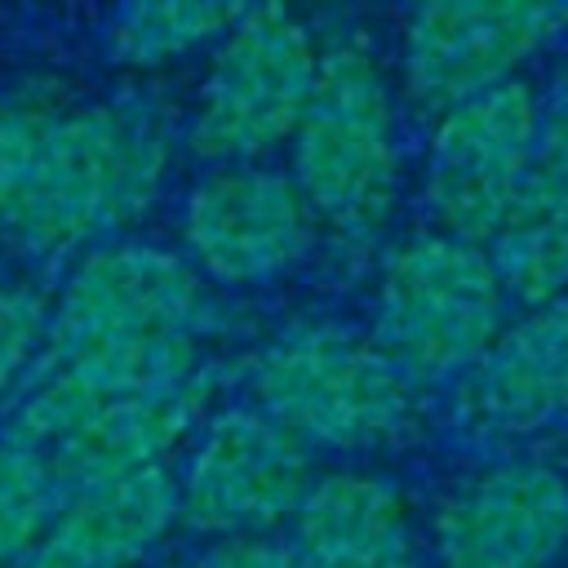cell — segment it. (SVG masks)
<instances>
[{
  "label": "cell",
  "mask_w": 568,
  "mask_h": 568,
  "mask_svg": "<svg viewBox=\"0 0 568 568\" xmlns=\"http://www.w3.org/2000/svg\"><path fill=\"white\" fill-rule=\"evenodd\" d=\"M217 306L178 253L120 244L89 253L44 324V364L13 430H36L80 404L164 390L200 377Z\"/></svg>",
  "instance_id": "1"
},
{
  "label": "cell",
  "mask_w": 568,
  "mask_h": 568,
  "mask_svg": "<svg viewBox=\"0 0 568 568\" xmlns=\"http://www.w3.org/2000/svg\"><path fill=\"white\" fill-rule=\"evenodd\" d=\"M169 124L151 98H120L53 115L4 213L9 240L31 257H62L133 213L160 186Z\"/></svg>",
  "instance_id": "2"
},
{
  "label": "cell",
  "mask_w": 568,
  "mask_h": 568,
  "mask_svg": "<svg viewBox=\"0 0 568 568\" xmlns=\"http://www.w3.org/2000/svg\"><path fill=\"white\" fill-rule=\"evenodd\" d=\"M293 182L315 222L364 244L382 231L399 186L395 106L377 58L342 40L320 53L315 84L293 129Z\"/></svg>",
  "instance_id": "3"
},
{
  "label": "cell",
  "mask_w": 568,
  "mask_h": 568,
  "mask_svg": "<svg viewBox=\"0 0 568 568\" xmlns=\"http://www.w3.org/2000/svg\"><path fill=\"white\" fill-rule=\"evenodd\" d=\"M262 413L302 448H377L408 430L413 382L373 346L333 324H293L253 368Z\"/></svg>",
  "instance_id": "4"
},
{
  "label": "cell",
  "mask_w": 568,
  "mask_h": 568,
  "mask_svg": "<svg viewBox=\"0 0 568 568\" xmlns=\"http://www.w3.org/2000/svg\"><path fill=\"white\" fill-rule=\"evenodd\" d=\"M506 293L479 244L426 235L386 257L373 346L413 382H448L479 364L501 333Z\"/></svg>",
  "instance_id": "5"
},
{
  "label": "cell",
  "mask_w": 568,
  "mask_h": 568,
  "mask_svg": "<svg viewBox=\"0 0 568 568\" xmlns=\"http://www.w3.org/2000/svg\"><path fill=\"white\" fill-rule=\"evenodd\" d=\"M315 62L306 27L284 4H244L200 84L191 151L217 164H248L288 142L311 98Z\"/></svg>",
  "instance_id": "6"
},
{
  "label": "cell",
  "mask_w": 568,
  "mask_h": 568,
  "mask_svg": "<svg viewBox=\"0 0 568 568\" xmlns=\"http://www.w3.org/2000/svg\"><path fill=\"white\" fill-rule=\"evenodd\" d=\"M568 27V4L546 0H430L404 27V84L413 102L453 111L524 67Z\"/></svg>",
  "instance_id": "7"
},
{
  "label": "cell",
  "mask_w": 568,
  "mask_h": 568,
  "mask_svg": "<svg viewBox=\"0 0 568 568\" xmlns=\"http://www.w3.org/2000/svg\"><path fill=\"white\" fill-rule=\"evenodd\" d=\"M537 124V93L519 80L444 111L426 155V204L453 240L488 244L497 231Z\"/></svg>",
  "instance_id": "8"
},
{
  "label": "cell",
  "mask_w": 568,
  "mask_h": 568,
  "mask_svg": "<svg viewBox=\"0 0 568 568\" xmlns=\"http://www.w3.org/2000/svg\"><path fill=\"white\" fill-rule=\"evenodd\" d=\"M306 488V448L262 408H231L204 426L178 484V515L209 532H262L297 515Z\"/></svg>",
  "instance_id": "9"
},
{
  "label": "cell",
  "mask_w": 568,
  "mask_h": 568,
  "mask_svg": "<svg viewBox=\"0 0 568 568\" xmlns=\"http://www.w3.org/2000/svg\"><path fill=\"white\" fill-rule=\"evenodd\" d=\"M186 248L217 284H266L315 244V213L280 169L231 164L186 200Z\"/></svg>",
  "instance_id": "10"
},
{
  "label": "cell",
  "mask_w": 568,
  "mask_h": 568,
  "mask_svg": "<svg viewBox=\"0 0 568 568\" xmlns=\"http://www.w3.org/2000/svg\"><path fill=\"white\" fill-rule=\"evenodd\" d=\"M209 390H213V368L164 390L93 399L36 430H9V435L36 448L53 470L58 488L71 497L89 484H106L160 466V457L200 422Z\"/></svg>",
  "instance_id": "11"
},
{
  "label": "cell",
  "mask_w": 568,
  "mask_h": 568,
  "mask_svg": "<svg viewBox=\"0 0 568 568\" xmlns=\"http://www.w3.org/2000/svg\"><path fill=\"white\" fill-rule=\"evenodd\" d=\"M444 568H550L568 546V479L546 462H501L466 479L435 524Z\"/></svg>",
  "instance_id": "12"
},
{
  "label": "cell",
  "mask_w": 568,
  "mask_h": 568,
  "mask_svg": "<svg viewBox=\"0 0 568 568\" xmlns=\"http://www.w3.org/2000/svg\"><path fill=\"white\" fill-rule=\"evenodd\" d=\"M484 253L501 293L528 311L568 293V75L537 98L519 186Z\"/></svg>",
  "instance_id": "13"
},
{
  "label": "cell",
  "mask_w": 568,
  "mask_h": 568,
  "mask_svg": "<svg viewBox=\"0 0 568 568\" xmlns=\"http://www.w3.org/2000/svg\"><path fill=\"white\" fill-rule=\"evenodd\" d=\"M178 519V479L164 466L71 493L13 568H129Z\"/></svg>",
  "instance_id": "14"
},
{
  "label": "cell",
  "mask_w": 568,
  "mask_h": 568,
  "mask_svg": "<svg viewBox=\"0 0 568 568\" xmlns=\"http://www.w3.org/2000/svg\"><path fill=\"white\" fill-rule=\"evenodd\" d=\"M470 413L501 435H528L568 413V293L493 337L470 368Z\"/></svg>",
  "instance_id": "15"
},
{
  "label": "cell",
  "mask_w": 568,
  "mask_h": 568,
  "mask_svg": "<svg viewBox=\"0 0 568 568\" xmlns=\"http://www.w3.org/2000/svg\"><path fill=\"white\" fill-rule=\"evenodd\" d=\"M302 568H422L390 484L373 475H324L297 506Z\"/></svg>",
  "instance_id": "16"
},
{
  "label": "cell",
  "mask_w": 568,
  "mask_h": 568,
  "mask_svg": "<svg viewBox=\"0 0 568 568\" xmlns=\"http://www.w3.org/2000/svg\"><path fill=\"white\" fill-rule=\"evenodd\" d=\"M240 13L244 4L235 0H138L120 9L111 27V53L129 67H160L213 36H226Z\"/></svg>",
  "instance_id": "17"
},
{
  "label": "cell",
  "mask_w": 568,
  "mask_h": 568,
  "mask_svg": "<svg viewBox=\"0 0 568 568\" xmlns=\"http://www.w3.org/2000/svg\"><path fill=\"white\" fill-rule=\"evenodd\" d=\"M67 493L44 457L13 435L0 439V568H13L49 528Z\"/></svg>",
  "instance_id": "18"
},
{
  "label": "cell",
  "mask_w": 568,
  "mask_h": 568,
  "mask_svg": "<svg viewBox=\"0 0 568 568\" xmlns=\"http://www.w3.org/2000/svg\"><path fill=\"white\" fill-rule=\"evenodd\" d=\"M53 115L58 111L49 106V98L22 93L13 102H0V217L9 213V204L27 178V164L36 155V142Z\"/></svg>",
  "instance_id": "19"
},
{
  "label": "cell",
  "mask_w": 568,
  "mask_h": 568,
  "mask_svg": "<svg viewBox=\"0 0 568 568\" xmlns=\"http://www.w3.org/2000/svg\"><path fill=\"white\" fill-rule=\"evenodd\" d=\"M44 302L31 288H0V395L18 382L44 337Z\"/></svg>",
  "instance_id": "20"
},
{
  "label": "cell",
  "mask_w": 568,
  "mask_h": 568,
  "mask_svg": "<svg viewBox=\"0 0 568 568\" xmlns=\"http://www.w3.org/2000/svg\"><path fill=\"white\" fill-rule=\"evenodd\" d=\"M169 568H302V559L266 537H226L200 555H186Z\"/></svg>",
  "instance_id": "21"
}]
</instances>
